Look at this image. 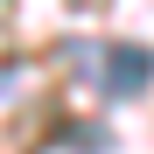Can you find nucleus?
<instances>
[{"label":"nucleus","instance_id":"nucleus-1","mask_svg":"<svg viewBox=\"0 0 154 154\" xmlns=\"http://www.w3.org/2000/svg\"><path fill=\"white\" fill-rule=\"evenodd\" d=\"M98 84H105V98H140L154 84V49L147 42H112L98 56Z\"/></svg>","mask_w":154,"mask_h":154}]
</instances>
